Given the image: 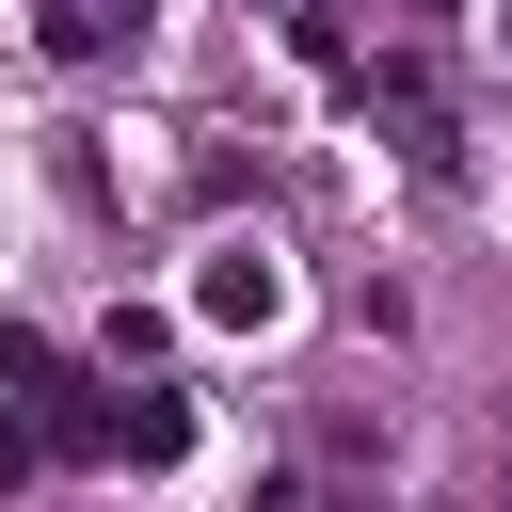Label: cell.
Instances as JSON below:
<instances>
[{
    "label": "cell",
    "instance_id": "cell-1",
    "mask_svg": "<svg viewBox=\"0 0 512 512\" xmlns=\"http://www.w3.org/2000/svg\"><path fill=\"white\" fill-rule=\"evenodd\" d=\"M0 384H16V416H32V448H48V464H112V400H96L48 336H0Z\"/></svg>",
    "mask_w": 512,
    "mask_h": 512
},
{
    "label": "cell",
    "instance_id": "cell-2",
    "mask_svg": "<svg viewBox=\"0 0 512 512\" xmlns=\"http://www.w3.org/2000/svg\"><path fill=\"white\" fill-rule=\"evenodd\" d=\"M352 112H368L416 176H448V160H464V144H448V96H432V64H416V48H400V64L368 48V64H352Z\"/></svg>",
    "mask_w": 512,
    "mask_h": 512
},
{
    "label": "cell",
    "instance_id": "cell-3",
    "mask_svg": "<svg viewBox=\"0 0 512 512\" xmlns=\"http://www.w3.org/2000/svg\"><path fill=\"white\" fill-rule=\"evenodd\" d=\"M192 320H208V336H272V320H288V256H272V240H208Z\"/></svg>",
    "mask_w": 512,
    "mask_h": 512
},
{
    "label": "cell",
    "instance_id": "cell-4",
    "mask_svg": "<svg viewBox=\"0 0 512 512\" xmlns=\"http://www.w3.org/2000/svg\"><path fill=\"white\" fill-rule=\"evenodd\" d=\"M144 16H160V0H32V48H48V64H96V48H128Z\"/></svg>",
    "mask_w": 512,
    "mask_h": 512
},
{
    "label": "cell",
    "instance_id": "cell-5",
    "mask_svg": "<svg viewBox=\"0 0 512 512\" xmlns=\"http://www.w3.org/2000/svg\"><path fill=\"white\" fill-rule=\"evenodd\" d=\"M112 464H192V400H176V384L112 400Z\"/></svg>",
    "mask_w": 512,
    "mask_h": 512
},
{
    "label": "cell",
    "instance_id": "cell-6",
    "mask_svg": "<svg viewBox=\"0 0 512 512\" xmlns=\"http://www.w3.org/2000/svg\"><path fill=\"white\" fill-rule=\"evenodd\" d=\"M160 352H176V320H160V304H112V320H96V368H112V384H128V368H160Z\"/></svg>",
    "mask_w": 512,
    "mask_h": 512
},
{
    "label": "cell",
    "instance_id": "cell-7",
    "mask_svg": "<svg viewBox=\"0 0 512 512\" xmlns=\"http://www.w3.org/2000/svg\"><path fill=\"white\" fill-rule=\"evenodd\" d=\"M400 16H464V0H400Z\"/></svg>",
    "mask_w": 512,
    "mask_h": 512
}]
</instances>
